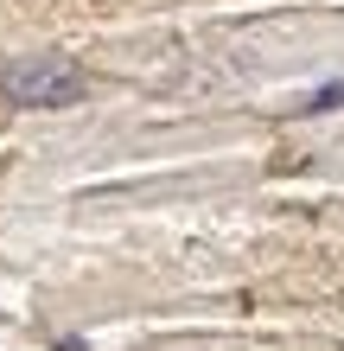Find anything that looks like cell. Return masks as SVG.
I'll return each mask as SVG.
<instances>
[{
  "label": "cell",
  "instance_id": "1",
  "mask_svg": "<svg viewBox=\"0 0 344 351\" xmlns=\"http://www.w3.org/2000/svg\"><path fill=\"white\" fill-rule=\"evenodd\" d=\"M0 96L13 109H70L90 96V77L57 51H32V58H7L0 64Z\"/></svg>",
  "mask_w": 344,
  "mask_h": 351
},
{
  "label": "cell",
  "instance_id": "2",
  "mask_svg": "<svg viewBox=\"0 0 344 351\" xmlns=\"http://www.w3.org/2000/svg\"><path fill=\"white\" fill-rule=\"evenodd\" d=\"M306 109L319 115V109H344V84H326V90H313L306 96Z\"/></svg>",
  "mask_w": 344,
  "mask_h": 351
}]
</instances>
